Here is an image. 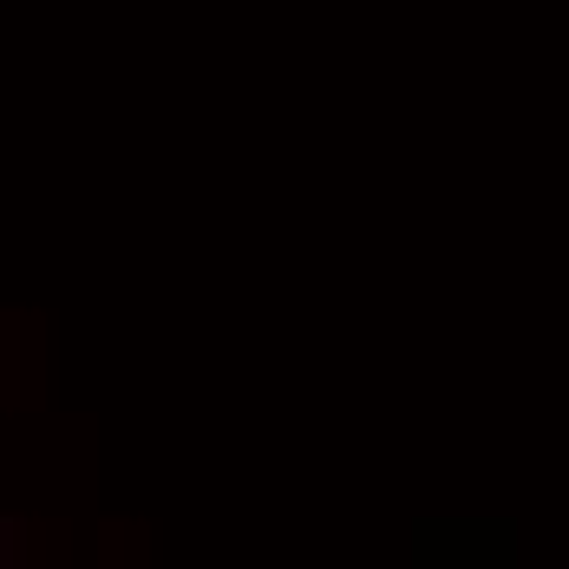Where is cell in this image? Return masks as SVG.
<instances>
[{
  "mask_svg": "<svg viewBox=\"0 0 569 569\" xmlns=\"http://www.w3.org/2000/svg\"><path fill=\"white\" fill-rule=\"evenodd\" d=\"M0 563H20V523L0 517Z\"/></svg>",
  "mask_w": 569,
  "mask_h": 569,
  "instance_id": "cell-1",
  "label": "cell"
}]
</instances>
